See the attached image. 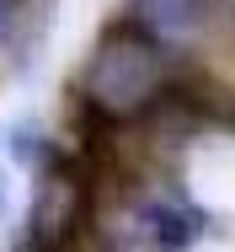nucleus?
<instances>
[{
    "instance_id": "obj_1",
    "label": "nucleus",
    "mask_w": 235,
    "mask_h": 252,
    "mask_svg": "<svg viewBox=\"0 0 235 252\" xmlns=\"http://www.w3.org/2000/svg\"><path fill=\"white\" fill-rule=\"evenodd\" d=\"M177 70H171V49H160L155 38H144L134 22H112L91 43L80 81H75V102L91 113L96 124L123 129L139 124L150 113H160L171 102Z\"/></svg>"
},
{
    "instance_id": "obj_2",
    "label": "nucleus",
    "mask_w": 235,
    "mask_h": 252,
    "mask_svg": "<svg viewBox=\"0 0 235 252\" xmlns=\"http://www.w3.org/2000/svg\"><path fill=\"white\" fill-rule=\"evenodd\" d=\"M203 236V215L177 193H129L102 220V252H187Z\"/></svg>"
},
{
    "instance_id": "obj_3",
    "label": "nucleus",
    "mask_w": 235,
    "mask_h": 252,
    "mask_svg": "<svg viewBox=\"0 0 235 252\" xmlns=\"http://www.w3.org/2000/svg\"><path fill=\"white\" fill-rule=\"evenodd\" d=\"M214 5L219 0H129L123 22H134L144 38H155L160 49H182V43H192L209 27Z\"/></svg>"
},
{
    "instance_id": "obj_4",
    "label": "nucleus",
    "mask_w": 235,
    "mask_h": 252,
    "mask_svg": "<svg viewBox=\"0 0 235 252\" xmlns=\"http://www.w3.org/2000/svg\"><path fill=\"white\" fill-rule=\"evenodd\" d=\"M27 5H32V0H0V54H5V43H11L16 22L27 16Z\"/></svg>"
},
{
    "instance_id": "obj_5",
    "label": "nucleus",
    "mask_w": 235,
    "mask_h": 252,
    "mask_svg": "<svg viewBox=\"0 0 235 252\" xmlns=\"http://www.w3.org/2000/svg\"><path fill=\"white\" fill-rule=\"evenodd\" d=\"M11 193H16V172H11V161H0V220L11 215Z\"/></svg>"
}]
</instances>
